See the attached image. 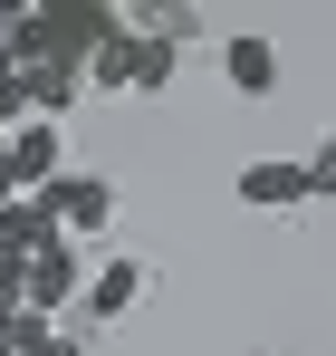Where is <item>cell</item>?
<instances>
[{
    "label": "cell",
    "mask_w": 336,
    "mask_h": 356,
    "mask_svg": "<svg viewBox=\"0 0 336 356\" xmlns=\"http://www.w3.org/2000/svg\"><path fill=\"white\" fill-rule=\"evenodd\" d=\"M77 289H87V260H77V241H49V250L19 270V308H29V318H58V308H77Z\"/></svg>",
    "instance_id": "1"
},
{
    "label": "cell",
    "mask_w": 336,
    "mask_h": 356,
    "mask_svg": "<svg viewBox=\"0 0 336 356\" xmlns=\"http://www.w3.org/2000/svg\"><path fill=\"white\" fill-rule=\"evenodd\" d=\"M144 298H154V260H144V250H115V260L87 270L77 308H87V318H125V308H144Z\"/></svg>",
    "instance_id": "2"
},
{
    "label": "cell",
    "mask_w": 336,
    "mask_h": 356,
    "mask_svg": "<svg viewBox=\"0 0 336 356\" xmlns=\"http://www.w3.org/2000/svg\"><path fill=\"white\" fill-rule=\"evenodd\" d=\"M39 202H49L58 241H87V232H106V222H115V183H106V174H58Z\"/></svg>",
    "instance_id": "3"
},
{
    "label": "cell",
    "mask_w": 336,
    "mask_h": 356,
    "mask_svg": "<svg viewBox=\"0 0 336 356\" xmlns=\"http://www.w3.org/2000/svg\"><path fill=\"white\" fill-rule=\"evenodd\" d=\"M67 174V135L39 116H19L10 125V193H49V183Z\"/></svg>",
    "instance_id": "4"
},
{
    "label": "cell",
    "mask_w": 336,
    "mask_h": 356,
    "mask_svg": "<svg viewBox=\"0 0 336 356\" xmlns=\"http://www.w3.org/2000/svg\"><path fill=\"white\" fill-rule=\"evenodd\" d=\"M221 77H230V97H279V49L260 29H240V39H221Z\"/></svg>",
    "instance_id": "5"
},
{
    "label": "cell",
    "mask_w": 336,
    "mask_h": 356,
    "mask_svg": "<svg viewBox=\"0 0 336 356\" xmlns=\"http://www.w3.org/2000/svg\"><path fill=\"white\" fill-rule=\"evenodd\" d=\"M49 241H58V222H49V202H39V193H10V202H0V250H10L19 270H29Z\"/></svg>",
    "instance_id": "6"
},
{
    "label": "cell",
    "mask_w": 336,
    "mask_h": 356,
    "mask_svg": "<svg viewBox=\"0 0 336 356\" xmlns=\"http://www.w3.org/2000/svg\"><path fill=\"white\" fill-rule=\"evenodd\" d=\"M77 97H87V77H77V67H19V106H29L39 125H58Z\"/></svg>",
    "instance_id": "7"
},
{
    "label": "cell",
    "mask_w": 336,
    "mask_h": 356,
    "mask_svg": "<svg viewBox=\"0 0 336 356\" xmlns=\"http://www.w3.org/2000/svg\"><path fill=\"white\" fill-rule=\"evenodd\" d=\"M240 202L250 212H298L308 202V174L298 164H240Z\"/></svg>",
    "instance_id": "8"
},
{
    "label": "cell",
    "mask_w": 336,
    "mask_h": 356,
    "mask_svg": "<svg viewBox=\"0 0 336 356\" xmlns=\"http://www.w3.org/2000/svg\"><path fill=\"white\" fill-rule=\"evenodd\" d=\"M77 77H87V87H115V97H125V87H135V19H125V29H115L106 49H96V58L77 67Z\"/></svg>",
    "instance_id": "9"
},
{
    "label": "cell",
    "mask_w": 336,
    "mask_h": 356,
    "mask_svg": "<svg viewBox=\"0 0 336 356\" xmlns=\"http://www.w3.org/2000/svg\"><path fill=\"white\" fill-rule=\"evenodd\" d=\"M173 67H183V49H173V39H154V29H135V97H164Z\"/></svg>",
    "instance_id": "10"
},
{
    "label": "cell",
    "mask_w": 336,
    "mask_h": 356,
    "mask_svg": "<svg viewBox=\"0 0 336 356\" xmlns=\"http://www.w3.org/2000/svg\"><path fill=\"white\" fill-rule=\"evenodd\" d=\"M0 337H10V356H77V337H67L58 318H29V308H19Z\"/></svg>",
    "instance_id": "11"
},
{
    "label": "cell",
    "mask_w": 336,
    "mask_h": 356,
    "mask_svg": "<svg viewBox=\"0 0 336 356\" xmlns=\"http://www.w3.org/2000/svg\"><path fill=\"white\" fill-rule=\"evenodd\" d=\"M298 174H308V202H336V135L308 154V164H298Z\"/></svg>",
    "instance_id": "12"
},
{
    "label": "cell",
    "mask_w": 336,
    "mask_h": 356,
    "mask_svg": "<svg viewBox=\"0 0 336 356\" xmlns=\"http://www.w3.org/2000/svg\"><path fill=\"white\" fill-rule=\"evenodd\" d=\"M0 77H10V10H0Z\"/></svg>",
    "instance_id": "13"
},
{
    "label": "cell",
    "mask_w": 336,
    "mask_h": 356,
    "mask_svg": "<svg viewBox=\"0 0 336 356\" xmlns=\"http://www.w3.org/2000/svg\"><path fill=\"white\" fill-rule=\"evenodd\" d=\"M0 356H10V337H0Z\"/></svg>",
    "instance_id": "14"
}]
</instances>
